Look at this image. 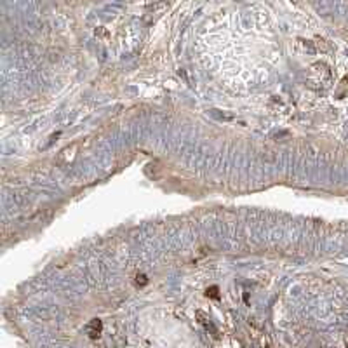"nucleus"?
<instances>
[{
	"mask_svg": "<svg viewBox=\"0 0 348 348\" xmlns=\"http://www.w3.org/2000/svg\"><path fill=\"white\" fill-rule=\"evenodd\" d=\"M101 329H103V324H101L99 319H92L91 322H89V325L85 327V331H87V334H89V338H92V340H96V338L101 334Z\"/></svg>",
	"mask_w": 348,
	"mask_h": 348,
	"instance_id": "obj_1",
	"label": "nucleus"
},
{
	"mask_svg": "<svg viewBox=\"0 0 348 348\" xmlns=\"http://www.w3.org/2000/svg\"><path fill=\"white\" fill-rule=\"evenodd\" d=\"M207 296H211V298H214V299L219 298V294H218V287H211V289H207Z\"/></svg>",
	"mask_w": 348,
	"mask_h": 348,
	"instance_id": "obj_2",
	"label": "nucleus"
},
{
	"mask_svg": "<svg viewBox=\"0 0 348 348\" xmlns=\"http://www.w3.org/2000/svg\"><path fill=\"white\" fill-rule=\"evenodd\" d=\"M136 282H138V284H146V277H145V275H138V277H136Z\"/></svg>",
	"mask_w": 348,
	"mask_h": 348,
	"instance_id": "obj_3",
	"label": "nucleus"
}]
</instances>
